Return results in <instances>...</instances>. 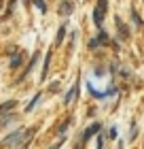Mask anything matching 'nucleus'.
Wrapping results in <instances>:
<instances>
[{"label":"nucleus","mask_w":144,"mask_h":149,"mask_svg":"<svg viewBox=\"0 0 144 149\" xmlns=\"http://www.w3.org/2000/svg\"><path fill=\"white\" fill-rule=\"evenodd\" d=\"M108 11V0H98V4H95V11H93V22L102 26V22H104V15Z\"/></svg>","instance_id":"f257e3e1"},{"label":"nucleus","mask_w":144,"mask_h":149,"mask_svg":"<svg viewBox=\"0 0 144 149\" xmlns=\"http://www.w3.org/2000/svg\"><path fill=\"white\" fill-rule=\"evenodd\" d=\"M11 145H23V134H21V130L13 132L11 136H6L2 141V147H11Z\"/></svg>","instance_id":"f03ea898"},{"label":"nucleus","mask_w":144,"mask_h":149,"mask_svg":"<svg viewBox=\"0 0 144 149\" xmlns=\"http://www.w3.org/2000/svg\"><path fill=\"white\" fill-rule=\"evenodd\" d=\"M100 130H102V124H100V121H95V124H91V126H89L87 130H85V134H83V143H87V141L91 139V136H95V134H98Z\"/></svg>","instance_id":"7ed1b4c3"},{"label":"nucleus","mask_w":144,"mask_h":149,"mask_svg":"<svg viewBox=\"0 0 144 149\" xmlns=\"http://www.w3.org/2000/svg\"><path fill=\"white\" fill-rule=\"evenodd\" d=\"M72 11H74V4H72V0H64V2L59 4V15H70Z\"/></svg>","instance_id":"20e7f679"},{"label":"nucleus","mask_w":144,"mask_h":149,"mask_svg":"<svg viewBox=\"0 0 144 149\" xmlns=\"http://www.w3.org/2000/svg\"><path fill=\"white\" fill-rule=\"evenodd\" d=\"M114 24H116V28H119V36L121 38H127L129 36V30H127V26L121 22V17H114Z\"/></svg>","instance_id":"39448f33"},{"label":"nucleus","mask_w":144,"mask_h":149,"mask_svg":"<svg viewBox=\"0 0 144 149\" xmlns=\"http://www.w3.org/2000/svg\"><path fill=\"white\" fill-rule=\"evenodd\" d=\"M95 40H98L100 47H108V45H110V38H108L106 30H100V32H98V38H95Z\"/></svg>","instance_id":"423d86ee"},{"label":"nucleus","mask_w":144,"mask_h":149,"mask_svg":"<svg viewBox=\"0 0 144 149\" xmlns=\"http://www.w3.org/2000/svg\"><path fill=\"white\" fill-rule=\"evenodd\" d=\"M76 92H79V83H74V87H72V90H68V92H66L64 102H66V104H70V102H72V98L76 96Z\"/></svg>","instance_id":"0eeeda50"},{"label":"nucleus","mask_w":144,"mask_h":149,"mask_svg":"<svg viewBox=\"0 0 144 149\" xmlns=\"http://www.w3.org/2000/svg\"><path fill=\"white\" fill-rule=\"evenodd\" d=\"M21 60H23V56H21V53H15V56L11 58V68H19Z\"/></svg>","instance_id":"6e6552de"},{"label":"nucleus","mask_w":144,"mask_h":149,"mask_svg":"<svg viewBox=\"0 0 144 149\" xmlns=\"http://www.w3.org/2000/svg\"><path fill=\"white\" fill-rule=\"evenodd\" d=\"M38 100H40V94H36V96H34V98L30 100V102H28V107H25V111H32L34 107H36V102H38Z\"/></svg>","instance_id":"1a4fd4ad"},{"label":"nucleus","mask_w":144,"mask_h":149,"mask_svg":"<svg viewBox=\"0 0 144 149\" xmlns=\"http://www.w3.org/2000/svg\"><path fill=\"white\" fill-rule=\"evenodd\" d=\"M49 62H51V53H47V58H45V66H43V79L47 77V70H49Z\"/></svg>","instance_id":"9d476101"},{"label":"nucleus","mask_w":144,"mask_h":149,"mask_svg":"<svg viewBox=\"0 0 144 149\" xmlns=\"http://www.w3.org/2000/svg\"><path fill=\"white\" fill-rule=\"evenodd\" d=\"M13 107H15V100H9V102H4L2 107H0V111H2V113H6V111H11Z\"/></svg>","instance_id":"9b49d317"},{"label":"nucleus","mask_w":144,"mask_h":149,"mask_svg":"<svg viewBox=\"0 0 144 149\" xmlns=\"http://www.w3.org/2000/svg\"><path fill=\"white\" fill-rule=\"evenodd\" d=\"M64 36H66V26H61V28L57 30V38H55V43H61V40H64Z\"/></svg>","instance_id":"f8f14e48"},{"label":"nucleus","mask_w":144,"mask_h":149,"mask_svg":"<svg viewBox=\"0 0 144 149\" xmlns=\"http://www.w3.org/2000/svg\"><path fill=\"white\" fill-rule=\"evenodd\" d=\"M132 19H134V24L138 26V28H142V26H144V24H142V19H140V15H138L136 11H132Z\"/></svg>","instance_id":"ddd939ff"},{"label":"nucleus","mask_w":144,"mask_h":149,"mask_svg":"<svg viewBox=\"0 0 144 149\" xmlns=\"http://www.w3.org/2000/svg\"><path fill=\"white\" fill-rule=\"evenodd\" d=\"M34 4H36V6H38V9L43 11V13L47 11V4H45V0H34Z\"/></svg>","instance_id":"4468645a"},{"label":"nucleus","mask_w":144,"mask_h":149,"mask_svg":"<svg viewBox=\"0 0 144 149\" xmlns=\"http://www.w3.org/2000/svg\"><path fill=\"white\" fill-rule=\"evenodd\" d=\"M108 139H116V128H110V130H108Z\"/></svg>","instance_id":"2eb2a0df"},{"label":"nucleus","mask_w":144,"mask_h":149,"mask_svg":"<svg viewBox=\"0 0 144 149\" xmlns=\"http://www.w3.org/2000/svg\"><path fill=\"white\" fill-rule=\"evenodd\" d=\"M95 47H100V45H98V40H95V38H93V40H89V49H95Z\"/></svg>","instance_id":"dca6fc26"},{"label":"nucleus","mask_w":144,"mask_h":149,"mask_svg":"<svg viewBox=\"0 0 144 149\" xmlns=\"http://www.w3.org/2000/svg\"><path fill=\"white\" fill-rule=\"evenodd\" d=\"M93 72H95V74H98V77H102V74H104V68H95Z\"/></svg>","instance_id":"f3484780"},{"label":"nucleus","mask_w":144,"mask_h":149,"mask_svg":"<svg viewBox=\"0 0 144 149\" xmlns=\"http://www.w3.org/2000/svg\"><path fill=\"white\" fill-rule=\"evenodd\" d=\"M25 2H30V0H25Z\"/></svg>","instance_id":"a211bd4d"}]
</instances>
